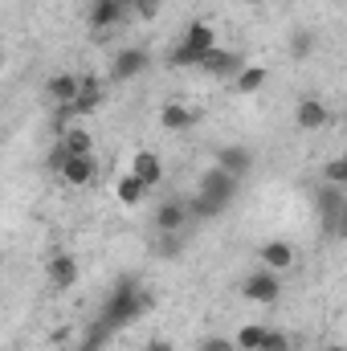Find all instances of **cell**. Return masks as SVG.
Returning a JSON list of instances; mask_svg holds the SVG:
<instances>
[{"instance_id":"603a6c76","label":"cell","mask_w":347,"mask_h":351,"mask_svg":"<svg viewBox=\"0 0 347 351\" xmlns=\"http://www.w3.org/2000/svg\"><path fill=\"white\" fill-rule=\"evenodd\" d=\"M180 254H184V237H180V233H160V241H156V258L176 262Z\"/></svg>"},{"instance_id":"9c48e42d","label":"cell","mask_w":347,"mask_h":351,"mask_svg":"<svg viewBox=\"0 0 347 351\" xmlns=\"http://www.w3.org/2000/svg\"><path fill=\"white\" fill-rule=\"evenodd\" d=\"M294 123H298L302 131H323V127L331 123V110H327L319 98H302V102L294 106Z\"/></svg>"},{"instance_id":"ac0fdd59","label":"cell","mask_w":347,"mask_h":351,"mask_svg":"<svg viewBox=\"0 0 347 351\" xmlns=\"http://www.w3.org/2000/svg\"><path fill=\"white\" fill-rule=\"evenodd\" d=\"M98 106H102V86H98L94 74H82V94H78L74 110H78V114H94Z\"/></svg>"},{"instance_id":"e0dca14e","label":"cell","mask_w":347,"mask_h":351,"mask_svg":"<svg viewBox=\"0 0 347 351\" xmlns=\"http://www.w3.org/2000/svg\"><path fill=\"white\" fill-rule=\"evenodd\" d=\"M49 282H53L58 290H70V286L78 282V262H74L70 254H58V258L49 262Z\"/></svg>"},{"instance_id":"6da1fadb","label":"cell","mask_w":347,"mask_h":351,"mask_svg":"<svg viewBox=\"0 0 347 351\" xmlns=\"http://www.w3.org/2000/svg\"><path fill=\"white\" fill-rule=\"evenodd\" d=\"M143 311H152V294L135 282V278H123L115 290H110V298H106V306H102V319L90 327L98 339H106L110 331H123L127 323H135Z\"/></svg>"},{"instance_id":"9a60e30c","label":"cell","mask_w":347,"mask_h":351,"mask_svg":"<svg viewBox=\"0 0 347 351\" xmlns=\"http://www.w3.org/2000/svg\"><path fill=\"white\" fill-rule=\"evenodd\" d=\"M196 119H200V110H188V106H180V102H168V106L160 110V127H164V131H188Z\"/></svg>"},{"instance_id":"83f0119b","label":"cell","mask_w":347,"mask_h":351,"mask_svg":"<svg viewBox=\"0 0 347 351\" xmlns=\"http://www.w3.org/2000/svg\"><path fill=\"white\" fill-rule=\"evenodd\" d=\"M258 351H290V343H286V335H278V331H265V339H261Z\"/></svg>"},{"instance_id":"8992f818","label":"cell","mask_w":347,"mask_h":351,"mask_svg":"<svg viewBox=\"0 0 347 351\" xmlns=\"http://www.w3.org/2000/svg\"><path fill=\"white\" fill-rule=\"evenodd\" d=\"M200 74H208V78H237L246 66H241V53L237 49H225V45H217L200 66H196Z\"/></svg>"},{"instance_id":"277c9868","label":"cell","mask_w":347,"mask_h":351,"mask_svg":"<svg viewBox=\"0 0 347 351\" xmlns=\"http://www.w3.org/2000/svg\"><path fill=\"white\" fill-rule=\"evenodd\" d=\"M147 66H152V53H147L143 45H127V49H119L115 62H110V82H131V78H139Z\"/></svg>"},{"instance_id":"7c38bea8","label":"cell","mask_w":347,"mask_h":351,"mask_svg":"<svg viewBox=\"0 0 347 351\" xmlns=\"http://www.w3.org/2000/svg\"><path fill=\"white\" fill-rule=\"evenodd\" d=\"M131 176H139L147 188H156V184L164 180V160H160L156 152H135V156H131Z\"/></svg>"},{"instance_id":"30bf717a","label":"cell","mask_w":347,"mask_h":351,"mask_svg":"<svg viewBox=\"0 0 347 351\" xmlns=\"http://www.w3.org/2000/svg\"><path fill=\"white\" fill-rule=\"evenodd\" d=\"M188 221H192V213H188L184 200H164V204L156 208V229H160V233H180Z\"/></svg>"},{"instance_id":"44dd1931","label":"cell","mask_w":347,"mask_h":351,"mask_svg":"<svg viewBox=\"0 0 347 351\" xmlns=\"http://www.w3.org/2000/svg\"><path fill=\"white\" fill-rule=\"evenodd\" d=\"M265 66H246L237 78H233V86H237V94H258L261 86H265Z\"/></svg>"},{"instance_id":"52a82bcc","label":"cell","mask_w":347,"mask_h":351,"mask_svg":"<svg viewBox=\"0 0 347 351\" xmlns=\"http://www.w3.org/2000/svg\"><path fill=\"white\" fill-rule=\"evenodd\" d=\"M344 200H347L344 188H339V184H327V180H323V188L315 192V213H319V221H323L331 233H335V221H339V213H344Z\"/></svg>"},{"instance_id":"ffe728a7","label":"cell","mask_w":347,"mask_h":351,"mask_svg":"<svg viewBox=\"0 0 347 351\" xmlns=\"http://www.w3.org/2000/svg\"><path fill=\"white\" fill-rule=\"evenodd\" d=\"M62 143H66V152L70 156H94V135L90 131H82V127H70L66 135H58Z\"/></svg>"},{"instance_id":"1f68e13d","label":"cell","mask_w":347,"mask_h":351,"mask_svg":"<svg viewBox=\"0 0 347 351\" xmlns=\"http://www.w3.org/2000/svg\"><path fill=\"white\" fill-rule=\"evenodd\" d=\"M246 4H261V0H246Z\"/></svg>"},{"instance_id":"2e32d148","label":"cell","mask_w":347,"mask_h":351,"mask_svg":"<svg viewBox=\"0 0 347 351\" xmlns=\"http://www.w3.org/2000/svg\"><path fill=\"white\" fill-rule=\"evenodd\" d=\"M261 265L274 269V274H282V269L294 265V250H290L286 241H265V245H261Z\"/></svg>"},{"instance_id":"8fae6325","label":"cell","mask_w":347,"mask_h":351,"mask_svg":"<svg viewBox=\"0 0 347 351\" xmlns=\"http://www.w3.org/2000/svg\"><path fill=\"white\" fill-rule=\"evenodd\" d=\"M217 168H225L229 176H250V168H254V152L250 147H237V143H229V147H221L217 152Z\"/></svg>"},{"instance_id":"4dcf8cb0","label":"cell","mask_w":347,"mask_h":351,"mask_svg":"<svg viewBox=\"0 0 347 351\" xmlns=\"http://www.w3.org/2000/svg\"><path fill=\"white\" fill-rule=\"evenodd\" d=\"M323 351H347V348H339V343H331V348H323Z\"/></svg>"},{"instance_id":"7a4b0ae2","label":"cell","mask_w":347,"mask_h":351,"mask_svg":"<svg viewBox=\"0 0 347 351\" xmlns=\"http://www.w3.org/2000/svg\"><path fill=\"white\" fill-rule=\"evenodd\" d=\"M233 196H237V176H229L225 168H208V172L200 176L196 196L188 200V213L196 221H213V217H221L229 208Z\"/></svg>"},{"instance_id":"ba28073f","label":"cell","mask_w":347,"mask_h":351,"mask_svg":"<svg viewBox=\"0 0 347 351\" xmlns=\"http://www.w3.org/2000/svg\"><path fill=\"white\" fill-rule=\"evenodd\" d=\"M127 16H131V0H94L90 4V25L94 29H115Z\"/></svg>"},{"instance_id":"f546056e","label":"cell","mask_w":347,"mask_h":351,"mask_svg":"<svg viewBox=\"0 0 347 351\" xmlns=\"http://www.w3.org/2000/svg\"><path fill=\"white\" fill-rule=\"evenodd\" d=\"M147 351H172V343H168V339H152V343H147Z\"/></svg>"},{"instance_id":"d4e9b609","label":"cell","mask_w":347,"mask_h":351,"mask_svg":"<svg viewBox=\"0 0 347 351\" xmlns=\"http://www.w3.org/2000/svg\"><path fill=\"white\" fill-rule=\"evenodd\" d=\"M323 180L344 188V184H347V156H335V160H327V164H323Z\"/></svg>"},{"instance_id":"3957f363","label":"cell","mask_w":347,"mask_h":351,"mask_svg":"<svg viewBox=\"0 0 347 351\" xmlns=\"http://www.w3.org/2000/svg\"><path fill=\"white\" fill-rule=\"evenodd\" d=\"M213 49H217V33H213V25H208V21H192L188 33L180 37V45L168 53V66H176V70H188V66H192V70H196Z\"/></svg>"},{"instance_id":"484cf974","label":"cell","mask_w":347,"mask_h":351,"mask_svg":"<svg viewBox=\"0 0 347 351\" xmlns=\"http://www.w3.org/2000/svg\"><path fill=\"white\" fill-rule=\"evenodd\" d=\"M131 12H135L139 21H156V12H160V0H131Z\"/></svg>"},{"instance_id":"cb8c5ba5","label":"cell","mask_w":347,"mask_h":351,"mask_svg":"<svg viewBox=\"0 0 347 351\" xmlns=\"http://www.w3.org/2000/svg\"><path fill=\"white\" fill-rule=\"evenodd\" d=\"M261 339H265V327H258V323H246V327L237 331V348L241 351H258Z\"/></svg>"},{"instance_id":"7402d4cb","label":"cell","mask_w":347,"mask_h":351,"mask_svg":"<svg viewBox=\"0 0 347 351\" xmlns=\"http://www.w3.org/2000/svg\"><path fill=\"white\" fill-rule=\"evenodd\" d=\"M286 49H290V58H294V62L311 58V53H315V33H311V29H294V33H290V41H286Z\"/></svg>"},{"instance_id":"f1b7e54d","label":"cell","mask_w":347,"mask_h":351,"mask_svg":"<svg viewBox=\"0 0 347 351\" xmlns=\"http://www.w3.org/2000/svg\"><path fill=\"white\" fill-rule=\"evenodd\" d=\"M335 237H347V200H344V213H339V221H335Z\"/></svg>"},{"instance_id":"d6986e66","label":"cell","mask_w":347,"mask_h":351,"mask_svg":"<svg viewBox=\"0 0 347 351\" xmlns=\"http://www.w3.org/2000/svg\"><path fill=\"white\" fill-rule=\"evenodd\" d=\"M147 192H152V188H147V184H143L139 176H131V172L123 176V180H119V188H115V196H119V200H123L127 208H135V204H139V200H143Z\"/></svg>"},{"instance_id":"4316f807","label":"cell","mask_w":347,"mask_h":351,"mask_svg":"<svg viewBox=\"0 0 347 351\" xmlns=\"http://www.w3.org/2000/svg\"><path fill=\"white\" fill-rule=\"evenodd\" d=\"M200 351H241V348H237V339H221V335H208V339L200 343Z\"/></svg>"},{"instance_id":"4fadbf2b","label":"cell","mask_w":347,"mask_h":351,"mask_svg":"<svg viewBox=\"0 0 347 351\" xmlns=\"http://www.w3.org/2000/svg\"><path fill=\"white\" fill-rule=\"evenodd\" d=\"M45 90H49V98H53L58 106L78 102V94H82V74H53V78L45 82Z\"/></svg>"},{"instance_id":"5b68a950","label":"cell","mask_w":347,"mask_h":351,"mask_svg":"<svg viewBox=\"0 0 347 351\" xmlns=\"http://www.w3.org/2000/svg\"><path fill=\"white\" fill-rule=\"evenodd\" d=\"M241 294H246L250 302L270 306V302H278V294H282V282H278V274H274V269H258V274H250V278L241 282Z\"/></svg>"},{"instance_id":"5bb4252c","label":"cell","mask_w":347,"mask_h":351,"mask_svg":"<svg viewBox=\"0 0 347 351\" xmlns=\"http://www.w3.org/2000/svg\"><path fill=\"white\" fill-rule=\"evenodd\" d=\"M58 176H62L70 188H86L90 180H94V156H70L66 168H62Z\"/></svg>"}]
</instances>
